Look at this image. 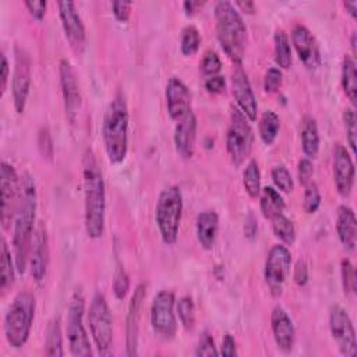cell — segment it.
<instances>
[{
  "label": "cell",
  "instance_id": "681fc988",
  "mask_svg": "<svg viewBox=\"0 0 357 357\" xmlns=\"http://www.w3.org/2000/svg\"><path fill=\"white\" fill-rule=\"evenodd\" d=\"M204 86L209 93H220V92L225 91V86H226L225 77L219 75V74L212 75V77H206V79L204 82Z\"/></svg>",
  "mask_w": 357,
  "mask_h": 357
},
{
  "label": "cell",
  "instance_id": "bcb514c9",
  "mask_svg": "<svg viewBox=\"0 0 357 357\" xmlns=\"http://www.w3.org/2000/svg\"><path fill=\"white\" fill-rule=\"evenodd\" d=\"M38 145H39V149H40V153L43 155V158H46V159L53 158V141H52V137H50V132L47 128H42L39 131Z\"/></svg>",
  "mask_w": 357,
  "mask_h": 357
},
{
  "label": "cell",
  "instance_id": "f546056e",
  "mask_svg": "<svg viewBox=\"0 0 357 357\" xmlns=\"http://www.w3.org/2000/svg\"><path fill=\"white\" fill-rule=\"evenodd\" d=\"M45 354L46 356H64L63 350V335L60 326V318L53 317L45 329Z\"/></svg>",
  "mask_w": 357,
  "mask_h": 357
},
{
  "label": "cell",
  "instance_id": "d6a6232c",
  "mask_svg": "<svg viewBox=\"0 0 357 357\" xmlns=\"http://www.w3.org/2000/svg\"><path fill=\"white\" fill-rule=\"evenodd\" d=\"M280 128V119L273 110H265L259 117V137L265 145H272Z\"/></svg>",
  "mask_w": 357,
  "mask_h": 357
},
{
  "label": "cell",
  "instance_id": "7bdbcfd3",
  "mask_svg": "<svg viewBox=\"0 0 357 357\" xmlns=\"http://www.w3.org/2000/svg\"><path fill=\"white\" fill-rule=\"evenodd\" d=\"M130 289V279L121 265H117L113 275V293L117 300H123Z\"/></svg>",
  "mask_w": 357,
  "mask_h": 357
},
{
  "label": "cell",
  "instance_id": "52a82bcc",
  "mask_svg": "<svg viewBox=\"0 0 357 357\" xmlns=\"http://www.w3.org/2000/svg\"><path fill=\"white\" fill-rule=\"evenodd\" d=\"M254 142L250 120L238 107H231L230 123L226 131V149L236 166H240L251 153Z\"/></svg>",
  "mask_w": 357,
  "mask_h": 357
},
{
  "label": "cell",
  "instance_id": "db71d44e",
  "mask_svg": "<svg viewBox=\"0 0 357 357\" xmlns=\"http://www.w3.org/2000/svg\"><path fill=\"white\" fill-rule=\"evenodd\" d=\"M258 231V220L252 212H250L244 220V236L252 240Z\"/></svg>",
  "mask_w": 357,
  "mask_h": 357
},
{
  "label": "cell",
  "instance_id": "ee69618b",
  "mask_svg": "<svg viewBox=\"0 0 357 357\" xmlns=\"http://www.w3.org/2000/svg\"><path fill=\"white\" fill-rule=\"evenodd\" d=\"M283 73L278 67H269L264 75V89L268 93L276 92L282 86Z\"/></svg>",
  "mask_w": 357,
  "mask_h": 357
},
{
  "label": "cell",
  "instance_id": "ab89813d",
  "mask_svg": "<svg viewBox=\"0 0 357 357\" xmlns=\"http://www.w3.org/2000/svg\"><path fill=\"white\" fill-rule=\"evenodd\" d=\"M340 276L344 294L349 297L353 296L356 293V271L353 264L346 258L340 262Z\"/></svg>",
  "mask_w": 357,
  "mask_h": 357
},
{
  "label": "cell",
  "instance_id": "ba28073f",
  "mask_svg": "<svg viewBox=\"0 0 357 357\" xmlns=\"http://www.w3.org/2000/svg\"><path fill=\"white\" fill-rule=\"evenodd\" d=\"M88 324L99 354L110 356L113 346V324L107 301L102 293H95L91 300Z\"/></svg>",
  "mask_w": 357,
  "mask_h": 357
},
{
  "label": "cell",
  "instance_id": "7dc6e473",
  "mask_svg": "<svg viewBox=\"0 0 357 357\" xmlns=\"http://www.w3.org/2000/svg\"><path fill=\"white\" fill-rule=\"evenodd\" d=\"M297 173H298V180L303 185H305L307 183L312 181L311 177L314 174V165L308 158H303L298 160L297 165Z\"/></svg>",
  "mask_w": 357,
  "mask_h": 357
},
{
  "label": "cell",
  "instance_id": "7402d4cb",
  "mask_svg": "<svg viewBox=\"0 0 357 357\" xmlns=\"http://www.w3.org/2000/svg\"><path fill=\"white\" fill-rule=\"evenodd\" d=\"M165 96L167 113L173 120L177 121L191 112V92L180 78L172 77L167 81Z\"/></svg>",
  "mask_w": 357,
  "mask_h": 357
},
{
  "label": "cell",
  "instance_id": "44dd1931",
  "mask_svg": "<svg viewBox=\"0 0 357 357\" xmlns=\"http://www.w3.org/2000/svg\"><path fill=\"white\" fill-rule=\"evenodd\" d=\"M291 43L298 59L307 68H317L321 63L318 43L310 29L303 24H296L291 29Z\"/></svg>",
  "mask_w": 357,
  "mask_h": 357
},
{
  "label": "cell",
  "instance_id": "6da1fadb",
  "mask_svg": "<svg viewBox=\"0 0 357 357\" xmlns=\"http://www.w3.org/2000/svg\"><path fill=\"white\" fill-rule=\"evenodd\" d=\"M36 187L29 173L21 176V194L13 222V248L18 273H24L29 259V251L35 233Z\"/></svg>",
  "mask_w": 357,
  "mask_h": 357
},
{
  "label": "cell",
  "instance_id": "8fae6325",
  "mask_svg": "<svg viewBox=\"0 0 357 357\" xmlns=\"http://www.w3.org/2000/svg\"><path fill=\"white\" fill-rule=\"evenodd\" d=\"M174 294L170 290H160L151 305V325L156 335L163 339H173L177 332L174 315Z\"/></svg>",
  "mask_w": 357,
  "mask_h": 357
},
{
  "label": "cell",
  "instance_id": "277c9868",
  "mask_svg": "<svg viewBox=\"0 0 357 357\" xmlns=\"http://www.w3.org/2000/svg\"><path fill=\"white\" fill-rule=\"evenodd\" d=\"M215 20L216 38L223 52L236 64H241L247 42V28L241 14L233 3L222 0L215 4Z\"/></svg>",
  "mask_w": 357,
  "mask_h": 357
},
{
  "label": "cell",
  "instance_id": "4fadbf2b",
  "mask_svg": "<svg viewBox=\"0 0 357 357\" xmlns=\"http://www.w3.org/2000/svg\"><path fill=\"white\" fill-rule=\"evenodd\" d=\"M290 265L291 254L286 245L276 244L269 250L265 259L264 278L273 294L279 296L282 293V286L290 272Z\"/></svg>",
  "mask_w": 357,
  "mask_h": 357
},
{
  "label": "cell",
  "instance_id": "c3c4849f",
  "mask_svg": "<svg viewBox=\"0 0 357 357\" xmlns=\"http://www.w3.org/2000/svg\"><path fill=\"white\" fill-rule=\"evenodd\" d=\"M131 8H132V3H130V1H113L112 3L113 15L116 17V20H119L121 22L128 21V18L131 15Z\"/></svg>",
  "mask_w": 357,
  "mask_h": 357
},
{
  "label": "cell",
  "instance_id": "7a4b0ae2",
  "mask_svg": "<svg viewBox=\"0 0 357 357\" xmlns=\"http://www.w3.org/2000/svg\"><path fill=\"white\" fill-rule=\"evenodd\" d=\"M84 181V215L88 237L100 238L105 231L106 194L102 170L92 149H86L82 158Z\"/></svg>",
  "mask_w": 357,
  "mask_h": 357
},
{
  "label": "cell",
  "instance_id": "f35d334b",
  "mask_svg": "<svg viewBox=\"0 0 357 357\" xmlns=\"http://www.w3.org/2000/svg\"><path fill=\"white\" fill-rule=\"evenodd\" d=\"M321 192L318 185L314 181H310L304 185V198H303V206L307 213H315L321 205Z\"/></svg>",
  "mask_w": 357,
  "mask_h": 357
},
{
  "label": "cell",
  "instance_id": "484cf974",
  "mask_svg": "<svg viewBox=\"0 0 357 357\" xmlns=\"http://www.w3.org/2000/svg\"><path fill=\"white\" fill-rule=\"evenodd\" d=\"M197 238L202 248L211 250L216 241L219 229V216L213 209H206L198 213L197 222Z\"/></svg>",
  "mask_w": 357,
  "mask_h": 357
},
{
  "label": "cell",
  "instance_id": "9c48e42d",
  "mask_svg": "<svg viewBox=\"0 0 357 357\" xmlns=\"http://www.w3.org/2000/svg\"><path fill=\"white\" fill-rule=\"evenodd\" d=\"M85 300L79 291H75L70 300L66 317V335L70 353L75 357H88L92 354L91 343L84 326Z\"/></svg>",
  "mask_w": 357,
  "mask_h": 357
},
{
  "label": "cell",
  "instance_id": "7c38bea8",
  "mask_svg": "<svg viewBox=\"0 0 357 357\" xmlns=\"http://www.w3.org/2000/svg\"><path fill=\"white\" fill-rule=\"evenodd\" d=\"M329 331L336 342L339 351L346 357H354L357 353L356 331L353 322L340 305H332L329 310Z\"/></svg>",
  "mask_w": 357,
  "mask_h": 357
},
{
  "label": "cell",
  "instance_id": "836d02e7",
  "mask_svg": "<svg viewBox=\"0 0 357 357\" xmlns=\"http://www.w3.org/2000/svg\"><path fill=\"white\" fill-rule=\"evenodd\" d=\"M273 234L286 245H291L296 240V229L293 222L284 215L280 213L271 219Z\"/></svg>",
  "mask_w": 357,
  "mask_h": 357
},
{
  "label": "cell",
  "instance_id": "91938a15",
  "mask_svg": "<svg viewBox=\"0 0 357 357\" xmlns=\"http://www.w3.org/2000/svg\"><path fill=\"white\" fill-rule=\"evenodd\" d=\"M351 53H353V57L356 56V33L353 32L351 35Z\"/></svg>",
  "mask_w": 357,
  "mask_h": 357
},
{
  "label": "cell",
  "instance_id": "8992f818",
  "mask_svg": "<svg viewBox=\"0 0 357 357\" xmlns=\"http://www.w3.org/2000/svg\"><path fill=\"white\" fill-rule=\"evenodd\" d=\"M183 213V195L177 185L165 188L158 198L155 219L165 244H174L178 236V227Z\"/></svg>",
  "mask_w": 357,
  "mask_h": 357
},
{
  "label": "cell",
  "instance_id": "1f68e13d",
  "mask_svg": "<svg viewBox=\"0 0 357 357\" xmlns=\"http://www.w3.org/2000/svg\"><path fill=\"white\" fill-rule=\"evenodd\" d=\"M273 54L276 64L287 70L291 66V46L287 33L283 29H276L273 35Z\"/></svg>",
  "mask_w": 357,
  "mask_h": 357
},
{
  "label": "cell",
  "instance_id": "74e56055",
  "mask_svg": "<svg viewBox=\"0 0 357 357\" xmlns=\"http://www.w3.org/2000/svg\"><path fill=\"white\" fill-rule=\"evenodd\" d=\"M272 181L276 185V188H279L283 192H291L294 183H293V177L289 172V169L284 165H276L272 172Z\"/></svg>",
  "mask_w": 357,
  "mask_h": 357
},
{
  "label": "cell",
  "instance_id": "f1b7e54d",
  "mask_svg": "<svg viewBox=\"0 0 357 357\" xmlns=\"http://www.w3.org/2000/svg\"><path fill=\"white\" fill-rule=\"evenodd\" d=\"M340 81H342L343 91L351 103V107H354L357 102V73H356L354 57L350 54H344L343 57Z\"/></svg>",
  "mask_w": 357,
  "mask_h": 357
},
{
  "label": "cell",
  "instance_id": "ac0fdd59",
  "mask_svg": "<svg viewBox=\"0 0 357 357\" xmlns=\"http://www.w3.org/2000/svg\"><path fill=\"white\" fill-rule=\"evenodd\" d=\"M231 88H233V96L237 103V107L245 114V117L250 121H255L258 103H257V98L254 95L252 86L250 84V79L245 71L243 70L241 64H237L231 73Z\"/></svg>",
  "mask_w": 357,
  "mask_h": 357
},
{
  "label": "cell",
  "instance_id": "ffe728a7",
  "mask_svg": "<svg viewBox=\"0 0 357 357\" xmlns=\"http://www.w3.org/2000/svg\"><path fill=\"white\" fill-rule=\"evenodd\" d=\"M47 262H49V240H47V233L46 227L42 222L38 223L33 238H32V245L29 251V271L32 278L39 283L43 280L47 269Z\"/></svg>",
  "mask_w": 357,
  "mask_h": 357
},
{
  "label": "cell",
  "instance_id": "cb8c5ba5",
  "mask_svg": "<svg viewBox=\"0 0 357 357\" xmlns=\"http://www.w3.org/2000/svg\"><path fill=\"white\" fill-rule=\"evenodd\" d=\"M173 139L176 151L181 158L190 159L194 155L197 139V117L192 112H188L185 116L177 120Z\"/></svg>",
  "mask_w": 357,
  "mask_h": 357
},
{
  "label": "cell",
  "instance_id": "f5cc1de1",
  "mask_svg": "<svg viewBox=\"0 0 357 357\" xmlns=\"http://www.w3.org/2000/svg\"><path fill=\"white\" fill-rule=\"evenodd\" d=\"M219 354L226 356V357H233V356H237V354H238V353H237L236 340H234V337H233L230 333H226V335H225Z\"/></svg>",
  "mask_w": 357,
  "mask_h": 357
},
{
  "label": "cell",
  "instance_id": "b9f144b4",
  "mask_svg": "<svg viewBox=\"0 0 357 357\" xmlns=\"http://www.w3.org/2000/svg\"><path fill=\"white\" fill-rule=\"evenodd\" d=\"M199 70L205 77L218 75L219 71L222 70V61H220L218 53L213 50L205 52L199 61Z\"/></svg>",
  "mask_w": 357,
  "mask_h": 357
},
{
  "label": "cell",
  "instance_id": "30bf717a",
  "mask_svg": "<svg viewBox=\"0 0 357 357\" xmlns=\"http://www.w3.org/2000/svg\"><path fill=\"white\" fill-rule=\"evenodd\" d=\"M0 190H1V213L0 220L4 230H8L14 222L21 194V178L13 165L6 160L0 165Z\"/></svg>",
  "mask_w": 357,
  "mask_h": 357
},
{
  "label": "cell",
  "instance_id": "6f0895ef",
  "mask_svg": "<svg viewBox=\"0 0 357 357\" xmlns=\"http://www.w3.org/2000/svg\"><path fill=\"white\" fill-rule=\"evenodd\" d=\"M234 7H238L240 11H244L247 14H252L255 11V4L252 1H236Z\"/></svg>",
  "mask_w": 357,
  "mask_h": 357
},
{
  "label": "cell",
  "instance_id": "d590c367",
  "mask_svg": "<svg viewBox=\"0 0 357 357\" xmlns=\"http://www.w3.org/2000/svg\"><path fill=\"white\" fill-rule=\"evenodd\" d=\"M201 45V35L194 25H187L181 31L180 50L184 56H192L198 52Z\"/></svg>",
  "mask_w": 357,
  "mask_h": 357
},
{
  "label": "cell",
  "instance_id": "d4e9b609",
  "mask_svg": "<svg viewBox=\"0 0 357 357\" xmlns=\"http://www.w3.org/2000/svg\"><path fill=\"white\" fill-rule=\"evenodd\" d=\"M336 231L346 250L353 251L357 240V220L354 211L347 205H340L336 212Z\"/></svg>",
  "mask_w": 357,
  "mask_h": 357
},
{
  "label": "cell",
  "instance_id": "5b68a950",
  "mask_svg": "<svg viewBox=\"0 0 357 357\" xmlns=\"http://www.w3.org/2000/svg\"><path fill=\"white\" fill-rule=\"evenodd\" d=\"M35 296L28 290L20 291L11 301L4 317V335L11 347L20 349L26 343L35 317Z\"/></svg>",
  "mask_w": 357,
  "mask_h": 357
},
{
  "label": "cell",
  "instance_id": "e575fe53",
  "mask_svg": "<svg viewBox=\"0 0 357 357\" xmlns=\"http://www.w3.org/2000/svg\"><path fill=\"white\" fill-rule=\"evenodd\" d=\"M243 187L251 198H257L261 192V172L254 159L247 163L243 172Z\"/></svg>",
  "mask_w": 357,
  "mask_h": 357
},
{
  "label": "cell",
  "instance_id": "4316f807",
  "mask_svg": "<svg viewBox=\"0 0 357 357\" xmlns=\"http://www.w3.org/2000/svg\"><path fill=\"white\" fill-rule=\"evenodd\" d=\"M301 148L308 159L315 158L319 151L318 126L311 116H304L301 120Z\"/></svg>",
  "mask_w": 357,
  "mask_h": 357
},
{
  "label": "cell",
  "instance_id": "f6af8a7d",
  "mask_svg": "<svg viewBox=\"0 0 357 357\" xmlns=\"http://www.w3.org/2000/svg\"><path fill=\"white\" fill-rule=\"evenodd\" d=\"M219 351L216 350L215 340L209 332H202L195 346V356H218Z\"/></svg>",
  "mask_w": 357,
  "mask_h": 357
},
{
  "label": "cell",
  "instance_id": "8d00e7d4",
  "mask_svg": "<svg viewBox=\"0 0 357 357\" xmlns=\"http://www.w3.org/2000/svg\"><path fill=\"white\" fill-rule=\"evenodd\" d=\"M177 314L183 326L190 331L195 325V305L190 296H184L177 301Z\"/></svg>",
  "mask_w": 357,
  "mask_h": 357
},
{
  "label": "cell",
  "instance_id": "3957f363",
  "mask_svg": "<svg viewBox=\"0 0 357 357\" xmlns=\"http://www.w3.org/2000/svg\"><path fill=\"white\" fill-rule=\"evenodd\" d=\"M102 137L109 162L121 163L128 151V106L121 92L113 96L105 110Z\"/></svg>",
  "mask_w": 357,
  "mask_h": 357
},
{
  "label": "cell",
  "instance_id": "2e32d148",
  "mask_svg": "<svg viewBox=\"0 0 357 357\" xmlns=\"http://www.w3.org/2000/svg\"><path fill=\"white\" fill-rule=\"evenodd\" d=\"M59 75H60V86H61L66 117L71 124H74L79 114L82 102H81V92L77 81V74L67 59L60 60Z\"/></svg>",
  "mask_w": 357,
  "mask_h": 357
},
{
  "label": "cell",
  "instance_id": "d6986e66",
  "mask_svg": "<svg viewBox=\"0 0 357 357\" xmlns=\"http://www.w3.org/2000/svg\"><path fill=\"white\" fill-rule=\"evenodd\" d=\"M146 296V284L141 283L135 287L134 294L131 296L128 312H127V325H126V349L127 356H135L138 347V333H139V318L142 303Z\"/></svg>",
  "mask_w": 357,
  "mask_h": 357
},
{
  "label": "cell",
  "instance_id": "60d3db41",
  "mask_svg": "<svg viewBox=\"0 0 357 357\" xmlns=\"http://www.w3.org/2000/svg\"><path fill=\"white\" fill-rule=\"evenodd\" d=\"M343 123H344V128H346V137H347V142L349 146L351 149V152H356V138H357V117H356V112L354 107H346L343 110Z\"/></svg>",
  "mask_w": 357,
  "mask_h": 357
},
{
  "label": "cell",
  "instance_id": "e0dca14e",
  "mask_svg": "<svg viewBox=\"0 0 357 357\" xmlns=\"http://www.w3.org/2000/svg\"><path fill=\"white\" fill-rule=\"evenodd\" d=\"M332 170H333V181L337 192L342 197H349L354 185L356 170H354L351 155L340 144H336L333 146Z\"/></svg>",
  "mask_w": 357,
  "mask_h": 357
},
{
  "label": "cell",
  "instance_id": "5bb4252c",
  "mask_svg": "<svg viewBox=\"0 0 357 357\" xmlns=\"http://www.w3.org/2000/svg\"><path fill=\"white\" fill-rule=\"evenodd\" d=\"M14 54L15 63L11 78V92L15 112L22 113L25 110L31 86V59L28 53L20 46H15Z\"/></svg>",
  "mask_w": 357,
  "mask_h": 357
},
{
  "label": "cell",
  "instance_id": "603a6c76",
  "mask_svg": "<svg viewBox=\"0 0 357 357\" xmlns=\"http://www.w3.org/2000/svg\"><path fill=\"white\" fill-rule=\"evenodd\" d=\"M271 329L276 346L284 353L291 351L296 339V329L291 318L280 305H276L271 312Z\"/></svg>",
  "mask_w": 357,
  "mask_h": 357
},
{
  "label": "cell",
  "instance_id": "816d5d0a",
  "mask_svg": "<svg viewBox=\"0 0 357 357\" xmlns=\"http://www.w3.org/2000/svg\"><path fill=\"white\" fill-rule=\"evenodd\" d=\"M25 7L35 20H42L45 17L47 3L43 0H28L25 1Z\"/></svg>",
  "mask_w": 357,
  "mask_h": 357
},
{
  "label": "cell",
  "instance_id": "11a10c76",
  "mask_svg": "<svg viewBox=\"0 0 357 357\" xmlns=\"http://www.w3.org/2000/svg\"><path fill=\"white\" fill-rule=\"evenodd\" d=\"M8 74H10V66H8V60L7 56L4 53H1V75H0V89H1V95H4L7 84H8Z\"/></svg>",
  "mask_w": 357,
  "mask_h": 357
},
{
  "label": "cell",
  "instance_id": "4dcf8cb0",
  "mask_svg": "<svg viewBox=\"0 0 357 357\" xmlns=\"http://www.w3.org/2000/svg\"><path fill=\"white\" fill-rule=\"evenodd\" d=\"M0 289L1 293L6 294V291L13 286L14 283V271H17L15 261H13L11 251L8 250V245L4 238H1V248H0Z\"/></svg>",
  "mask_w": 357,
  "mask_h": 357
},
{
  "label": "cell",
  "instance_id": "83f0119b",
  "mask_svg": "<svg viewBox=\"0 0 357 357\" xmlns=\"http://www.w3.org/2000/svg\"><path fill=\"white\" fill-rule=\"evenodd\" d=\"M258 197H259L261 212L266 219L271 220L272 218L284 212V208H286L284 199L280 195V192L278 190H275L273 187L266 185V187L261 188V192Z\"/></svg>",
  "mask_w": 357,
  "mask_h": 357
},
{
  "label": "cell",
  "instance_id": "f907efd6",
  "mask_svg": "<svg viewBox=\"0 0 357 357\" xmlns=\"http://www.w3.org/2000/svg\"><path fill=\"white\" fill-rule=\"evenodd\" d=\"M308 266L305 264V261H301L298 259L296 262V266H294V272H293V279H294V283L298 284V286H305L308 283Z\"/></svg>",
  "mask_w": 357,
  "mask_h": 357
},
{
  "label": "cell",
  "instance_id": "680465c9",
  "mask_svg": "<svg viewBox=\"0 0 357 357\" xmlns=\"http://www.w3.org/2000/svg\"><path fill=\"white\" fill-rule=\"evenodd\" d=\"M343 6L347 10V13L351 15V18L357 17V3L356 1H346V3H343Z\"/></svg>",
  "mask_w": 357,
  "mask_h": 357
},
{
  "label": "cell",
  "instance_id": "9f6ffc18",
  "mask_svg": "<svg viewBox=\"0 0 357 357\" xmlns=\"http://www.w3.org/2000/svg\"><path fill=\"white\" fill-rule=\"evenodd\" d=\"M204 6V1H184L183 3V7H184V11L187 15H192L199 7Z\"/></svg>",
  "mask_w": 357,
  "mask_h": 357
},
{
  "label": "cell",
  "instance_id": "9a60e30c",
  "mask_svg": "<svg viewBox=\"0 0 357 357\" xmlns=\"http://www.w3.org/2000/svg\"><path fill=\"white\" fill-rule=\"evenodd\" d=\"M57 7L61 26L70 43V47L75 54H82L86 45V33L84 22L81 20L79 13L77 11L74 1H60L57 3Z\"/></svg>",
  "mask_w": 357,
  "mask_h": 357
}]
</instances>
